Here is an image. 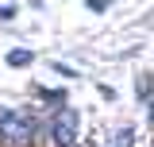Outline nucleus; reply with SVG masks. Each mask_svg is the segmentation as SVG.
<instances>
[{"label": "nucleus", "instance_id": "2", "mask_svg": "<svg viewBox=\"0 0 154 147\" xmlns=\"http://www.w3.org/2000/svg\"><path fill=\"white\" fill-rule=\"evenodd\" d=\"M73 139H77V112H62L54 120V143L58 147H73Z\"/></svg>", "mask_w": 154, "mask_h": 147}, {"label": "nucleus", "instance_id": "6", "mask_svg": "<svg viewBox=\"0 0 154 147\" xmlns=\"http://www.w3.org/2000/svg\"><path fill=\"white\" fill-rule=\"evenodd\" d=\"M85 4H89V8H93V12H104V8H108V4H112V0H85Z\"/></svg>", "mask_w": 154, "mask_h": 147}, {"label": "nucleus", "instance_id": "4", "mask_svg": "<svg viewBox=\"0 0 154 147\" xmlns=\"http://www.w3.org/2000/svg\"><path fill=\"white\" fill-rule=\"evenodd\" d=\"M150 85H154V77L143 74V77H139V97H150Z\"/></svg>", "mask_w": 154, "mask_h": 147}, {"label": "nucleus", "instance_id": "3", "mask_svg": "<svg viewBox=\"0 0 154 147\" xmlns=\"http://www.w3.org/2000/svg\"><path fill=\"white\" fill-rule=\"evenodd\" d=\"M27 62H31V51H23V47H16L8 54V66H27Z\"/></svg>", "mask_w": 154, "mask_h": 147}, {"label": "nucleus", "instance_id": "7", "mask_svg": "<svg viewBox=\"0 0 154 147\" xmlns=\"http://www.w3.org/2000/svg\"><path fill=\"white\" fill-rule=\"evenodd\" d=\"M150 124H154V105H150Z\"/></svg>", "mask_w": 154, "mask_h": 147}, {"label": "nucleus", "instance_id": "5", "mask_svg": "<svg viewBox=\"0 0 154 147\" xmlns=\"http://www.w3.org/2000/svg\"><path fill=\"white\" fill-rule=\"evenodd\" d=\"M131 143V128H123V132H116V147H127Z\"/></svg>", "mask_w": 154, "mask_h": 147}, {"label": "nucleus", "instance_id": "1", "mask_svg": "<svg viewBox=\"0 0 154 147\" xmlns=\"http://www.w3.org/2000/svg\"><path fill=\"white\" fill-rule=\"evenodd\" d=\"M0 139L8 147H31L35 139V124L19 112H0Z\"/></svg>", "mask_w": 154, "mask_h": 147}]
</instances>
